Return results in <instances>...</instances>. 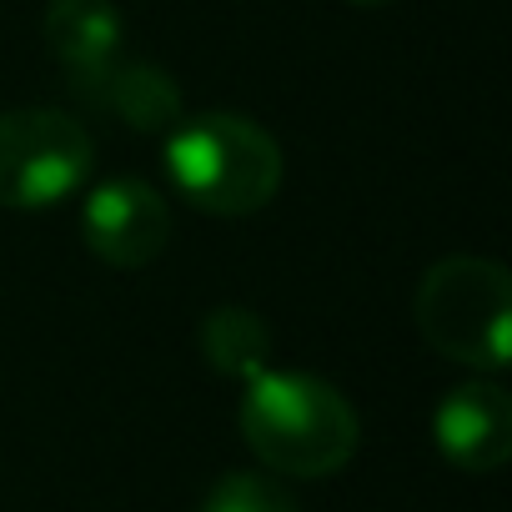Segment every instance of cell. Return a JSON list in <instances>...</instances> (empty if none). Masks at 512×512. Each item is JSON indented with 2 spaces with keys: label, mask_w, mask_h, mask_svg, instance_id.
I'll return each mask as SVG.
<instances>
[{
  "label": "cell",
  "mask_w": 512,
  "mask_h": 512,
  "mask_svg": "<svg viewBox=\"0 0 512 512\" xmlns=\"http://www.w3.org/2000/svg\"><path fill=\"white\" fill-rule=\"evenodd\" d=\"M236 427L256 462L282 477H332L357 452L352 402L312 372L267 367L262 377H251L236 407Z\"/></svg>",
  "instance_id": "6da1fadb"
},
{
  "label": "cell",
  "mask_w": 512,
  "mask_h": 512,
  "mask_svg": "<svg viewBox=\"0 0 512 512\" xmlns=\"http://www.w3.org/2000/svg\"><path fill=\"white\" fill-rule=\"evenodd\" d=\"M166 176L206 216H251L282 191V146L236 111L186 116L166 141Z\"/></svg>",
  "instance_id": "7a4b0ae2"
},
{
  "label": "cell",
  "mask_w": 512,
  "mask_h": 512,
  "mask_svg": "<svg viewBox=\"0 0 512 512\" xmlns=\"http://www.w3.org/2000/svg\"><path fill=\"white\" fill-rule=\"evenodd\" d=\"M412 317L422 342L457 367L502 372L512 357V277L502 262L442 256L417 287Z\"/></svg>",
  "instance_id": "3957f363"
},
{
  "label": "cell",
  "mask_w": 512,
  "mask_h": 512,
  "mask_svg": "<svg viewBox=\"0 0 512 512\" xmlns=\"http://www.w3.org/2000/svg\"><path fill=\"white\" fill-rule=\"evenodd\" d=\"M96 166L86 126L51 106L0 111V206L51 211L71 201Z\"/></svg>",
  "instance_id": "277c9868"
},
{
  "label": "cell",
  "mask_w": 512,
  "mask_h": 512,
  "mask_svg": "<svg viewBox=\"0 0 512 512\" xmlns=\"http://www.w3.org/2000/svg\"><path fill=\"white\" fill-rule=\"evenodd\" d=\"M81 241L91 246V256H101L106 267H121V272L151 267L171 246V206L151 181L116 176V181H106L86 196Z\"/></svg>",
  "instance_id": "5b68a950"
},
{
  "label": "cell",
  "mask_w": 512,
  "mask_h": 512,
  "mask_svg": "<svg viewBox=\"0 0 512 512\" xmlns=\"http://www.w3.org/2000/svg\"><path fill=\"white\" fill-rule=\"evenodd\" d=\"M432 442L462 472H497L512 457V397L487 377L452 387L432 412Z\"/></svg>",
  "instance_id": "8992f818"
},
{
  "label": "cell",
  "mask_w": 512,
  "mask_h": 512,
  "mask_svg": "<svg viewBox=\"0 0 512 512\" xmlns=\"http://www.w3.org/2000/svg\"><path fill=\"white\" fill-rule=\"evenodd\" d=\"M41 31L46 51L76 81L81 96H96V86L126 61V21L116 0H51Z\"/></svg>",
  "instance_id": "52a82bcc"
},
{
  "label": "cell",
  "mask_w": 512,
  "mask_h": 512,
  "mask_svg": "<svg viewBox=\"0 0 512 512\" xmlns=\"http://www.w3.org/2000/svg\"><path fill=\"white\" fill-rule=\"evenodd\" d=\"M201 357L216 377H236V382H251L272 367V332L267 322L256 317L251 307H216L206 312L201 332Z\"/></svg>",
  "instance_id": "ba28073f"
},
{
  "label": "cell",
  "mask_w": 512,
  "mask_h": 512,
  "mask_svg": "<svg viewBox=\"0 0 512 512\" xmlns=\"http://www.w3.org/2000/svg\"><path fill=\"white\" fill-rule=\"evenodd\" d=\"M91 101L106 106V111H116L136 131H161V126L181 121V91H176V81L161 66H146V61H121L96 86Z\"/></svg>",
  "instance_id": "9c48e42d"
},
{
  "label": "cell",
  "mask_w": 512,
  "mask_h": 512,
  "mask_svg": "<svg viewBox=\"0 0 512 512\" xmlns=\"http://www.w3.org/2000/svg\"><path fill=\"white\" fill-rule=\"evenodd\" d=\"M201 512H297V497L262 472H226L206 492Z\"/></svg>",
  "instance_id": "30bf717a"
},
{
  "label": "cell",
  "mask_w": 512,
  "mask_h": 512,
  "mask_svg": "<svg viewBox=\"0 0 512 512\" xmlns=\"http://www.w3.org/2000/svg\"><path fill=\"white\" fill-rule=\"evenodd\" d=\"M347 6H362V11H372V6H392V0H347Z\"/></svg>",
  "instance_id": "8fae6325"
}]
</instances>
